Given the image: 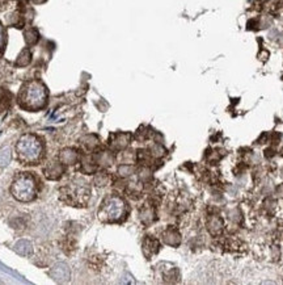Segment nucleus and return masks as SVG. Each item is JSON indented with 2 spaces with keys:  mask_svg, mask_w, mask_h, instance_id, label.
<instances>
[{
  "mask_svg": "<svg viewBox=\"0 0 283 285\" xmlns=\"http://www.w3.org/2000/svg\"><path fill=\"white\" fill-rule=\"evenodd\" d=\"M143 251L147 256H152L159 251V242L154 238H146L145 243H143Z\"/></svg>",
  "mask_w": 283,
  "mask_h": 285,
  "instance_id": "nucleus-9",
  "label": "nucleus"
},
{
  "mask_svg": "<svg viewBox=\"0 0 283 285\" xmlns=\"http://www.w3.org/2000/svg\"><path fill=\"white\" fill-rule=\"evenodd\" d=\"M118 138V142H114L111 143V146H114V149H125L127 145H129V140H130V136L129 134H118L116 136Z\"/></svg>",
  "mask_w": 283,
  "mask_h": 285,
  "instance_id": "nucleus-14",
  "label": "nucleus"
},
{
  "mask_svg": "<svg viewBox=\"0 0 283 285\" xmlns=\"http://www.w3.org/2000/svg\"><path fill=\"white\" fill-rule=\"evenodd\" d=\"M49 92L46 86L40 81H29L21 86L17 95L20 108L29 112H37L47 106Z\"/></svg>",
  "mask_w": 283,
  "mask_h": 285,
  "instance_id": "nucleus-1",
  "label": "nucleus"
},
{
  "mask_svg": "<svg viewBox=\"0 0 283 285\" xmlns=\"http://www.w3.org/2000/svg\"><path fill=\"white\" fill-rule=\"evenodd\" d=\"M38 193L37 179L32 172H20L16 175L11 184V195L21 202L36 200Z\"/></svg>",
  "mask_w": 283,
  "mask_h": 285,
  "instance_id": "nucleus-4",
  "label": "nucleus"
},
{
  "mask_svg": "<svg viewBox=\"0 0 283 285\" xmlns=\"http://www.w3.org/2000/svg\"><path fill=\"white\" fill-rule=\"evenodd\" d=\"M164 242L166 245L169 246H177L180 243V234L177 232V230L175 229H168L165 232H164Z\"/></svg>",
  "mask_w": 283,
  "mask_h": 285,
  "instance_id": "nucleus-10",
  "label": "nucleus"
},
{
  "mask_svg": "<svg viewBox=\"0 0 283 285\" xmlns=\"http://www.w3.org/2000/svg\"><path fill=\"white\" fill-rule=\"evenodd\" d=\"M207 227H209V231L214 236H218L220 234L223 230V222L220 218L218 217H211L209 220V223H207Z\"/></svg>",
  "mask_w": 283,
  "mask_h": 285,
  "instance_id": "nucleus-11",
  "label": "nucleus"
},
{
  "mask_svg": "<svg viewBox=\"0 0 283 285\" xmlns=\"http://www.w3.org/2000/svg\"><path fill=\"white\" fill-rule=\"evenodd\" d=\"M154 216H155V212L151 206H146V208L142 209L140 217H142V221H143V222H146V223L152 222L155 218Z\"/></svg>",
  "mask_w": 283,
  "mask_h": 285,
  "instance_id": "nucleus-15",
  "label": "nucleus"
},
{
  "mask_svg": "<svg viewBox=\"0 0 283 285\" xmlns=\"http://www.w3.org/2000/svg\"><path fill=\"white\" fill-rule=\"evenodd\" d=\"M45 154V145L40 137L33 133L24 134L16 143V155L22 165H38Z\"/></svg>",
  "mask_w": 283,
  "mask_h": 285,
  "instance_id": "nucleus-2",
  "label": "nucleus"
},
{
  "mask_svg": "<svg viewBox=\"0 0 283 285\" xmlns=\"http://www.w3.org/2000/svg\"><path fill=\"white\" fill-rule=\"evenodd\" d=\"M31 59H32V54L29 51V49H24L21 53L19 54L17 59H16L15 65L19 66V67H24V66H28L31 63Z\"/></svg>",
  "mask_w": 283,
  "mask_h": 285,
  "instance_id": "nucleus-12",
  "label": "nucleus"
},
{
  "mask_svg": "<svg viewBox=\"0 0 283 285\" xmlns=\"http://www.w3.org/2000/svg\"><path fill=\"white\" fill-rule=\"evenodd\" d=\"M79 159V154L75 149H63L59 154V161L63 166H68V165H75Z\"/></svg>",
  "mask_w": 283,
  "mask_h": 285,
  "instance_id": "nucleus-7",
  "label": "nucleus"
},
{
  "mask_svg": "<svg viewBox=\"0 0 283 285\" xmlns=\"http://www.w3.org/2000/svg\"><path fill=\"white\" fill-rule=\"evenodd\" d=\"M127 214V205L122 197L110 195L101 202L99 209V218L102 222H121Z\"/></svg>",
  "mask_w": 283,
  "mask_h": 285,
  "instance_id": "nucleus-5",
  "label": "nucleus"
},
{
  "mask_svg": "<svg viewBox=\"0 0 283 285\" xmlns=\"http://www.w3.org/2000/svg\"><path fill=\"white\" fill-rule=\"evenodd\" d=\"M278 193H279V195L283 197V186H280L279 188H278Z\"/></svg>",
  "mask_w": 283,
  "mask_h": 285,
  "instance_id": "nucleus-18",
  "label": "nucleus"
},
{
  "mask_svg": "<svg viewBox=\"0 0 283 285\" xmlns=\"http://www.w3.org/2000/svg\"><path fill=\"white\" fill-rule=\"evenodd\" d=\"M12 106V93L6 88L0 87V113H4Z\"/></svg>",
  "mask_w": 283,
  "mask_h": 285,
  "instance_id": "nucleus-8",
  "label": "nucleus"
},
{
  "mask_svg": "<svg viewBox=\"0 0 283 285\" xmlns=\"http://www.w3.org/2000/svg\"><path fill=\"white\" fill-rule=\"evenodd\" d=\"M7 46V31L3 22L0 21V57L4 54Z\"/></svg>",
  "mask_w": 283,
  "mask_h": 285,
  "instance_id": "nucleus-16",
  "label": "nucleus"
},
{
  "mask_svg": "<svg viewBox=\"0 0 283 285\" xmlns=\"http://www.w3.org/2000/svg\"><path fill=\"white\" fill-rule=\"evenodd\" d=\"M33 3H36V4H41V3H45L46 0H32Z\"/></svg>",
  "mask_w": 283,
  "mask_h": 285,
  "instance_id": "nucleus-17",
  "label": "nucleus"
},
{
  "mask_svg": "<svg viewBox=\"0 0 283 285\" xmlns=\"http://www.w3.org/2000/svg\"><path fill=\"white\" fill-rule=\"evenodd\" d=\"M63 171L65 168H63L61 161H52L43 168V174L49 180H58L63 175Z\"/></svg>",
  "mask_w": 283,
  "mask_h": 285,
  "instance_id": "nucleus-6",
  "label": "nucleus"
},
{
  "mask_svg": "<svg viewBox=\"0 0 283 285\" xmlns=\"http://www.w3.org/2000/svg\"><path fill=\"white\" fill-rule=\"evenodd\" d=\"M24 37H25V41H26V44H28V45H36V44H37L38 37H40V34H38L37 29L29 28L28 31H25Z\"/></svg>",
  "mask_w": 283,
  "mask_h": 285,
  "instance_id": "nucleus-13",
  "label": "nucleus"
},
{
  "mask_svg": "<svg viewBox=\"0 0 283 285\" xmlns=\"http://www.w3.org/2000/svg\"><path fill=\"white\" fill-rule=\"evenodd\" d=\"M61 200L72 206H86L91 196L90 184L81 177H74L59 189Z\"/></svg>",
  "mask_w": 283,
  "mask_h": 285,
  "instance_id": "nucleus-3",
  "label": "nucleus"
}]
</instances>
